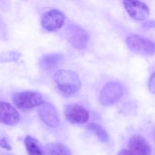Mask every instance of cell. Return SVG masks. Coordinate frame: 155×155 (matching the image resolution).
Segmentation results:
<instances>
[{
  "label": "cell",
  "mask_w": 155,
  "mask_h": 155,
  "mask_svg": "<svg viewBox=\"0 0 155 155\" xmlns=\"http://www.w3.org/2000/svg\"><path fill=\"white\" fill-rule=\"evenodd\" d=\"M54 83L59 90L66 95H71L80 90L81 81L75 72L68 70H59L54 75Z\"/></svg>",
  "instance_id": "6da1fadb"
},
{
  "label": "cell",
  "mask_w": 155,
  "mask_h": 155,
  "mask_svg": "<svg viewBox=\"0 0 155 155\" xmlns=\"http://www.w3.org/2000/svg\"><path fill=\"white\" fill-rule=\"evenodd\" d=\"M12 101L22 111H28L43 103L42 95L36 92L24 91L12 95Z\"/></svg>",
  "instance_id": "7a4b0ae2"
},
{
  "label": "cell",
  "mask_w": 155,
  "mask_h": 155,
  "mask_svg": "<svg viewBox=\"0 0 155 155\" xmlns=\"http://www.w3.org/2000/svg\"><path fill=\"white\" fill-rule=\"evenodd\" d=\"M127 46L136 54L151 56L155 54V44L152 41L139 35H131L126 40Z\"/></svg>",
  "instance_id": "3957f363"
},
{
  "label": "cell",
  "mask_w": 155,
  "mask_h": 155,
  "mask_svg": "<svg viewBox=\"0 0 155 155\" xmlns=\"http://www.w3.org/2000/svg\"><path fill=\"white\" fill-rule=\"evenodd\" d=\"M124 95V87L118 83H108L100 92V102L102 105L111 106L116 104Z\"/></svg>",
  "instance_id": "277c9868"
},
{
  "label": "cell",
  "mask_w": 155,
  "mask_h": 155,
  "mask_svg": "<svg viewBox=\"0 0 155 155\" xmlns=\"http://www.w3.org/2000/svg\"><path fill=\"white\" fill-rule=\"evenodd\" d=\"M65 17L60 11L50 10L43 14L41 19L42 26L45 30L49 32L57 31L64 24Z\"/></svg>",
  "instance_id": "5b68a950"
},
{
  "label": "cell",
  "mask_w": 155,
  "mask_h": 155,
  "mask_svg": "<svg viewBox=\"0 0 155 155\" xmlns=\"http://www.w3.org/2000/svg\"><path fill=\"white\" fill-rule=\"evenodd\" d=\"M123 3L130 16L136 21H145L149 16V8L144 2L136 0H125Z\"/></svg>",
  "instance_id": "8992f818"
},
{
  "label": "cell",
  "mask_w": 155,
  "mask_h": 155,
  "mask_svg": "<svg viewBox=\"0 0 155 155\" xmlns=\"http://www.w3.org/2000/svg\"><path fill=\"white\" fill-rule=\"evenodd\" d=\"M39 115L44 124L51 128L58 127L60 119L57 110L53 104L48 102H43L38 109Z\"/></svg>",
  "instance_id": "52a82bcc"
},
{
  "label": "cell",
  "mask_w": 155,
  "mask_h": 155,
  "mask_svg": "<svg viewBox=\"0 0 155 155\" xmlns=\"http://www.w3.org/2000/svg\"><path fill=\"white\" fill-rule=\"evenodd\" d=\"M64 115L71 124H83L89 119V114L83 106L77 104H69L65 107Z\"/></svg>",
  "instance_id": "ba28073f"
},
{
  "label": "cell",
  "mask_w": 155,
  "mask_h": 155,
  "mask_svg": "<svg viewBox=\"0 0 155 155\" xmlns=\"http://www.w3.org/2000/svg\"><path fill=\"white\" fill-rule=\"evenodd\" d=\"M68 39L71 45L77 49L86 48L89 42L87 32L78 26H71L68 29Z\"/></svg>",
  "instance_id": "9c48e42d"
},
{
  "label": "cell",
  "mask_w": 155,
  "mask_h": 155,
  "mask_svg": "<svg viewBox=\"0 0 155 155\" xmlns=\"http://www.w3.org/2000/svg\"><path fill=\"white\" fill-rule=\"evenodd\" d=\"M20 121V114L11 104L0 101V123L8 126H15Z\"/></svg>",
  "instance_id": "30bf717a"
},
{
  "label": "cell",
  "mask_w": 155,
  "mask_h": 155,
  "mask_svg": "<svg viewBox=\"0 0 155 155\" xmlns=\"http://www.w3.org/2000/svg\"><path fill=\"white\" fill-rule=\"evenodd\" d=\"M130 151L133 155H151V148L142 136L134 135L129 142Z\"/></svg>",
  "instance_id": "8fae6325"
},
{
  "label": "cell",
  "mask_w": 155,
  "mask_h": 155,
  "mask_svg": "<svg viewBox=\"0 0 155 155\" xmlns=\"http://www.w3.org/2000/svg\"><path fill=\"white\" fill-rule=\"evenodd\" d=\"M64 55L60 53H50L44 54L39 61L41 68L45 70H51L57 68L63 62Z\"/></svg>",
  "instance_id": "7c38bea8"
},
{
  "label": "cell",
  "mask_w": 155,
  "mask_h": 155,
  "mask_svg": "<svg viewBox=\"0 0 155 155\" xmlns=\"http://www.w3.org/2000/svg\"><path fill=\"white\" fill-rule=\"evenodd\" d=\"M24 145L29 155H45V150L40 142L32 136H27L24 139Z\"/></svg>",
  "instance_id": "4fadbf2b"
},
{
  "label": "cell",
  "mask_w": 155,
  "mask_h": 155,
  "mask_svg": "<svg viewBox=\"0 0 155 155\" xmlns=\"http://www.w3.org/2000/svg\"><path fill=\"white\" fill-rule=\"evenodd\" d=\"M45 155H72L69 148L61 143H50L45 148Z\"/></svg>",
  "instance_id": "5bb4252c"
},
{
  "label": "cell",
  "mask_w": 155,
  "mask_h": 155,
  "mask_svg": "<svg viewBox=\"0 0 155 155\" xmlns=\"http://www.w3.org/2000/svg\"><path fill=\"white\" fill-rule=\"evenodd\" d=\"M87 129L97 136L100 142H107L109 141V136L107 133L98 124L91 123L87 126Z\"/></svg>",
  "instance_id": "9a60e30c"
},
{
  "label": "cell",
  "mask_w": 155,
  "mask_h": 155,
  "mask_svg": "<svg viewBox=\"0 0 155 155\" xmlns=\"http://www.w3.org/2000/svg\"><path fill=\"white\" fill-rule=\"evenodd\" d=\"M21 54L15 51H8L0 54V63L17 61L19 60Z\"/></svg>",
  "instance_id": "2e32d148"
},
{
  "label": "cell",
  "mask_w": 155,
  "mask_h": 155,
  "mask_svg": "<svg viewBox=\"0 0 155 155\" xmlns=\"http://www.w3.org/2000/svg\"><path fill=\"white\" fill-rule=\"evenodd\" d=\"M148 88L151 92L155 94V72L151 76L148 81Z\"/></svg>",
  "instance_id": "e0dca14e"
},
{
  "label": "cell",
  "mask_w": 155,
  "mask_h": 155,
  "mask_svg": "<svg viewBox=\"0 0 155 155\" xmlns=\"http://www.w3.org/2000/svg\"><path fill=\"white\" fill-rule=\"evenodd\" d=\"M0 147L4 148V149L7 150V151H11L12 150V147H11V145H9L8 141L5 138L0 139Z\"/></svg>",
  "instance_id": "ac0fdd59"
},
{
  "label": "cell",
  "mask_w": 155,
  "mask_h": 155,
  "mask_svg": "<svg viewBox=\"0 0 155 155\" xmlns=\"http://www.w3.org/2000/svg\"><path fill=\"white\" fill-rule=\"evenodd\" d=\"M143 27L145 28H154L155 29V21H147V22L144 23Z\"/></svg>",
  "instance_id": "d6986e66"
},
{
  "label": "cell",
  "mask_w": 155,
  "mask_h": 155,
  "mask_svg": "<svg viewBox=\"0 0 155 155\" xmlns=\"http://www.w3.org/2000/svg\"><path fill=\"white\" fill-rule=\"evenodd\" d=\"M117 155H133V154H132L131 151H129V150L123 149L121 150L120 151H119V153H118Z\"/></svg>",
  "instance_id": "ffe728a7"
}]
</instances>
